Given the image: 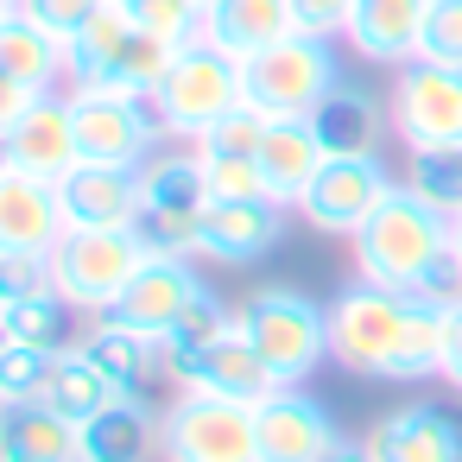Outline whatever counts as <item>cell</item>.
Instances as JSON below:
<instances>
[{
  "instance_id": "obj_1",
  "label": "cell",
  "mask_w": 462,
  "mask_h": 462,
  "mask_svg": "<svg viewBox=\"0 0 462 462\" xmlns=\"http://www.w3.org/2000/svg\"><path fill=\"white\" fill-rule=\"evenodd\" d=\"M329 361L367 380H437L443 374V304L355 273V285L329 298Z\"/></svg>"
},
{
  "instance_id": "obj_2",
  "label": "cell",
  "mask_w": 462,
  "mask_h": 462,
  "mask_svg": "<svg viewBox=\"0 0 462 462\" xmlns=\"http://www.w3.org/2000/svg\"><path fill=\"white\" fill-rule=\"evenodd\" d=\"M443 254H449V216H437L418 190H405V178L386 190V203L355 235V273L393 291H424Z\"/></svg>"
},
{
  "instance_id": "obj_3",
  "label": "cell",
  "mask_w": 462,
  "mask_h": 462,
  "mask_svg": "<svg viewBox=\"0 0 462 462\" xmlns=\"http://www.w3.org/2000/svg\"><path fill=\"white\" fill-rule=\"evenodd\" d=\"M152 247L140 228H64V241L51 247V285L77 317H115L121 298L134 291V279L146 273Z\"/></svg>"
},
{
  "instance_id": "obj_4",
  "label": "cell",
  "mask_w": 462,
  "mask_h": 462,
  "mask_svg": "<svg viewBox=\"0 0 462 462\" xmlns=\"http://www.w3.org/2000/svg\"><path fill=\"white\" fill-rule=\"evenodd\" d=\"M235 323L247 329V342L260 348V361L273 367L279 386H304L329 361V304H317L298 285H260V291H247V304L235 310Z\"/></svg>"
},
{
  "instance_id": "obj_5",
  "label": "cell",
  "mask_w": 462,
  "mask_h": 462,
  "mask_svg": "<svg viewBox=\"0 0 462 462\" xmlns=\"http://www.w3.org/2000/svg\"><path fill=\"white\" fill-rule=\"evenodd\" d=\"M241 102H247V64L228 58V51L209 45V39L184 45V51L171 58L165 83L152 89V115L165 121V140H184V146H197V140H203L222 115H235Z\"/></svg>"
},
{
  "instance_id": "obj_6",
  "label": "cell",
  "mask_w": 462,
  "mask_h": 462,
  "mask_svg": "<svg viewBox=\"0 0 462 462\" xmlns=\"http://www.w3.org/2000/svg\"><path fill=\"white\" fill-rule=\"evenodd\" d=\"M70 115H77V146L83 165H146L165 140V121L152 115V96H127L108 83H70Z\"/></svg>"
},
{
  "instance_id": "obj_7",
  "label": "cell",
  "mask_w": 462,
  "mask_h": 462,
  "mask_svg": "<svg viewBox=\"0 0 462 462\" xmlns=\"http://www.w3.org/2000/svg\"><path fill=\"white\" fill-rule=\"evenodd\" d=\"M159 456L165 462H260L254 405L178 386V399L159 418Z\"/></svg>"
},
{
  "instance_id": "obj_8",
  "label": "cell",
  "mask_w": 462,
  "mask_h": 462,
  "mask_svg": "<svg viewBox=\"0 0 462 462\" xmlns=\"http://www.w3.org/2000/svg\"><path fill=\"white\" fill-rule=\"evenodd\" d=\"M393 140L405 152H456L462 146V70L437 58H411L393 70Z\"/></svg>"
},
{
  "instance_id": "obj_9",
  "label": "cell",
  "mask_w": 462,
  "mask_h": 462,
  "mask_svg": "<svg viewBox=\"0 0 462 462\" xmlns=\"http://www.w3.org/2000/svg\"><path fill=\"white\" fill-rule=\"evenodd\" d=\"M146 203H140V235L152 254H190L197 260V228L209 209V184H203V159L190 152H152L140 165Z\"/></svg>"
},
{
  "instance_id": "obj_10",
  "label": "cell",
  "mask_w": 462,
  "mask_h": 462,
  "mask_svg": "<svg viewBox=\"0 0 462 462\" xmlns=\"http://www.w3.org/2000/svg\"><path fill=\"white\" fill-rule=\"evenodd\" d=\"M336 83H342L336 39L291 32V39L266 45L260 58H247V102H260L266 115H310Z\"/></svg>"
},
{
  "instance_id": "obj_11",
  "label": "cell",
  "mask_w": 462,
  "mask_h": 462,
  "mask_svg": "<svg viewBox=\"0 0 462 462\" xmlns=\"http://www.w3.org/2000/svg\"><path fill=\"white\" fill-rule=\"evenodd\" d=\"M399 184V171L386 165V152H342L317 171V184L304 190L298 216L317 228V235H361L367 216L386 203V190Z\"/></svg>"
},
{
  "instance_id": "obj_12",
  "label": "cell",
  "mask_w": 462,
  "mask_h": 462,
  "mask_svg": "<svg viewBox=\"0 0 462 462\" xmlns=\"http://www.w3.org/2000/svg\"><path fill=\"white\" fill-rule=\"evenodd\" d=\"M254 430H260V462H323L342 443L329 405L304 386H273L254 405Z\"/></svg>"
},
{
  "instance_id": "obj_13",
  "label": "cell",
  "mask_w": 462,
  "mask_h": 462,
  "mask_svg": "<svg viewBox=\"0 0 462 462\" xmlns=\"http://www.w3.org/2000/svg\"><path fill=\"white\" fill-rule=\"evenodd\" d=\"M64 203H58V184L20 171L0 159V254H32V260H51V247L64 241Z\"/></svg>"
},
{
  "instance_id": "obj_14",
  "label": "cell",
  "mask_w": 462,
  "mask_h": 462,
  "mask_svg": "<svg viewBox=\"0 0 462 462\" xmlns=\"http://www.w3.org/2000/svg\"><path fill=\"white\" fill-rule=\"evenodd\" d=\"M374 462H462V418L437 399H411L374 418Z\"/></svg>"
},
{
  "instance_id": "obj_15",
  "label": "cell",
  "mask_w": 462,
  "mask_h": 462,
  "mask_svg": "<svg viewBox=\"0 0 462 462\" xmlns=\"http://www.w3.org/2000/svg\"><path fill=\"white\" fill-rule=\"evenodd\" d=\"M285 203L273 197H241V203H209L203 228H197V260H222V266H247L260 254H273L285 241Z\"/></svg>"
},
{
  "instance_id": "obj_16",
  "label": "cell",
  "mask_w": 462,
  "mask_h": 462,
  "mask_svg": "<svg viewBox=\"0 0 462 462\" xmlns=\"http://www.w3.org/2000/svg\"><path fill=\"white\" fill-rule=\"evenodd\" d=\"M171 380L178 386H190V393H216V399H241V405H260L279 380H273V367L260 361V348L247 342V329L235 323L228 336H216L209 348H197V355H184L178 367H171Z\"/></svg>"
},
{
  "instance_id": "obj_17",
  "label": "cell",
  "mask_w": 462,
  "mask_h": 462,
  "mask_svg": "<svg viewBox=\"0 0 462 462\" xmlns=\"http://www.w3.org/2000/svg\"><path fill=\"white\" fill-rule=\"evenodd\" d=\"M0 159L20 165V171H32V178H45V184H64V178L83 165L70 96H64V89H51V96H45V102L14 127V140H0Z\"/></svg>"
},
{
  "instance_id": "obj_18",
  "label": "cell",
  "mask_w": 462,
  "mask_h": 462,
  "mask_svg": "<svg viewBox=\"0 0 462 462\" xmlns=\"http://www.w3.org/2000/svg\"><path fill=\"white\" fill-rule=\"evenodd\" d=\"M58 203L70 228H140L146 184H140V165H77L58 184Z\"/></svg>"
},
{
  "instance_id": "obj_19",
  "label": "cell",
  "mask_w": 462,
  "mask_h": 462,
  "mask_svg": "<svg viewBox=\"0 0 462 462\" xmlns=\"http://www.w3.org/2000/svg\"><path fill=\"white\" fill-rule=\"evenodd\" d=\"M254 165H260V178H266V197L285 203V209H298L304 190L317 184V171L329 165V152H323L310 115H273V121H266V140H260V152H254Z\"/></svg>"
},
{
  "instance_id": "obj_20",
  "label": "cell",
  "mask_w": 462,
  "mask_h": 462,
  "mask_svg": "<svg viewBox=\"0 0 462 462\" xmlns=\"http://www.w3.org/2000/svg\"><path fill=\"white\" fill-rule=\"evenodd\" d=\"M424 26H430V0H361L355 26H348V51L361 64H411L424 58Z\"/></svg>"
},
{
  "instance_id": "obj_21",
  "label": "cell",
  "mask_w": 462,
  "mask_h": 462,
  "mask_svg": "<svg viewBox=\"0 0 462 462\" xmlns=\"http://www.w3.org/2000/svg\"><path fill=\"white\" fill-rule=\"evenodd\" d=\"M310 127H317V140H323L329 159H342V152H386V140H393L386 102H374V96H367L361 83H348V77L310 108Z\"/></svg>"
},
{
  "instance_id": "obj_22",
  "label": "cell",
  "mask_w": 462,
  "mask_h": 462,
  "mask_svg": "<svg viewBox=\"0 0 462 462\" xmlns=\"http://www.w3.org/2000/svg\"><path fill=\"white\" fill-rule=\"evenodd\" d=\"M203 291V279H197V266H190V254H152L146 260V273L134 279V291L121 298V323H134V329H146V336H165L184 310H190V298Z\"/></svg>"
},
{
  "instance_id": "obj_23",
  "label": "cell",
  "mask_w": 462,
  "mask_h": 462,
  "mask_svg": "<svg viewBox=\"0 0 462 462\" xmlns=\"http://www.w3.org/2000/svg\"><path fill=\"white\" fill-rule=\"evenodd\" d=\"M77 342L96 355V367H102L127 399H140L152 380H165V348H159V336H146V329H134V323H121V317H96Z\"/></svg>"
},
{
  "instance_id": "obj_24",
  "label": "cell",
  "mask_w": 462,
  "mask_h": 462,
  "mask_svg": "<svg viewBox=\"0 0 462 462\" xmlns=\"http://www.w3.org/2000/svg\"><path fill=\"white\" fill-rule=\"evenodd\" d=\"M159 418L146 399H115L102 418L77 424V462H152L159 456Z\"/></svg>"
},
{
  "instance_id": "obj_25",
  "label": "cell",
  "mask_w": 462,
  "mask_h": 462,
  "mask_svg": "<svg viewBox=\"0 0 462 462\" xmlns=\"http://www.w3.org/2000/svg\"><path fill=\"white\" fill-rule=\"evenodd\" d=\"M0 70L7 77H20V83H32V89H70V45L58 39V32H45L32 14H7L0 20Z\"/></svg>"
},
{
  "instance_id": "obj_26",
  "label": "cell",
  "mask_w": 462,
  "mask_h": 462,
  "mask_svg": "<svg viewBox=\"0 0 462 462\" xmlns=\"http://www.w3.org/2000/svg\"><path fill=\"white\" fill-rule=\"evenodd\" d=\"M298 32V20H291V0H222V7L203 20V39L209 45H222L228 58H260L266 45H279V39H291Z\"/></svg>"
},
{
  "instance_id": "obj_27",
  "label": "cell",
  "mask_w": 462,
  "mask_h": 462,
  "mask_svg": "<svg viewBox=\"0 0 462 462\" xmlns=\"http://www.w3.org/2000/svg\"><path fill=\"white\" fill-rule=\"evenodd\" d=\"M0 456L7 462H77V424L39 405H0Z\"/></svg>"
},
{
  "instance_id": "obj_28",
  "label": "cell",
  "mask_w": 462,
  "mask_h": 462,
  "mask_svg": "<svg viewBox=\"0 0 462 462\" xmlns=\"http://www.w3.org/2000/svg\"><path fill=\"white\" fill-rule=\"evenodd\" d=\"M115 399H127V393L96 367V355H89L83 342H64V348H58V361H51L45 405H51V411H64L70 424H89V418H102Z\"/></svg>"
},
{
  "instance_id": "obj_29",
  "label": "cell",
  "mask_w": 462,
  "mask_h": 462,
  "mask_svg": "<svg viewBox=\"0 0 462 462\" xmlns=\"http://www.w3.org/2000/svg\"><path fill=\"white\" fill-rule=\"evenodd\" d=\"M127 39H134V14L121 7V0H108V7L70 39V83H102Z\"/></svg>"
},
{
  "instance_id": "obj_30",
  "label": "cell",
  "mask_w": 462,
  "mask_h": 462,
  "mask_svg": "<svg viewBox=\"0 0 462 462\" xmlns=\"http://www.w3.org/2000/svg\"><path fill=\"white\" fill-rule=\"evenodd\" d=\"M228 329H235V310H228V304H222V298L203 285V291L190 298V310H184V317H178V323L159 336V348H165V380H171V367H178L184 355L209 348V342H216V336H228Z\"/></svg>"
},
{
  "instance_id": "obj_31",
  "label": "cell",
  "mask_w": 462,
  "mask_h": 462,
  "mask_svg": "<svg viewBox=\"0 0 462 462\" xmlns=\"http://www.w3.org/2000/svg\"><path fill=\"white\" fill-rule=\"evenodd\" d=\"M70 304L58 298V285H39L26 298L7 304V342H39V348H64V329H70Z\"/></svg>"
},
{
  "instance_id": "obj_32",
  "label": "cell",
  "mask_w": 462,
  "mask_h": 462,
  "mask_svg": "<svg viewBox=\"0 0 462 462\" xmlns=\"http://www.w3.org/2000/svg\"><path fill=\"white\" fill-rule=\"evenodd\" d=\"M405 190H418L437 216H462V146L456 152H405Z\"/></svg>"
},
{
  "instance_id": "obj_33",
  "label": "cell",
  "mask_w": 462,
  "mask_h": 462,
  "mask_svg": "<svg viewBox=\"0 0 462 462\" xmlns=\"http://www.w3.org/2000/svg\"><path fill=\"white\" fill-rule=\"evenodd\" d=\"M51 361H58V348L0 342V405H39L51 386Z\"/></svg>"
},
{
  "instance_id": "obj_34",
  "label": "cell",
  "mask_w": 462,
  "mask_h": 462,
  "mask_svg": "<svg viewBox=\"0 0 462 462\" xmlns=\"http://www.w3.org/2000/svg\"><path fill=\"white\" fill-rule=\"evenodd\" d=\"M266 108L260 102H241L235 115H222L203 140H197V152H216V159H254L260 152V140H266Z\"/></svg>"
},
{
  "instance_id": "obj_35",
  "label": "cell",
  "mask_w": 462,
  "mask_h": 462,
  "mask_svg": "<svg viewBox=\"0 0 462 462\" xmlns=\"http://www.w3.org/2000/svg\"><path fill=\"white\" fill-rule=\"evenodd\" d=\"M127 14H134L152 39H165V45H178V51L203 39V14L190 7V0H140V7H127Z\"/></svg>"
},
{
  "instance_id": "obj_36",
  "label": "cell",
  "mask_w": 462,
  "mask_h": 462,
  "mask_svg": "<svg viewBox=\"0 0 462 462\" xmlns=\"http://www.w3.org/2000/svg\"><path fill=\"white\" fill-rule=\"evenodd\" d=\"M203 159V184H209V203H241V197H266V178L254 159H216V152H197Z\"/></svg>"
},
{
  "instance_id": "obj_37",
  "label": "cell",
  "mask_w": 462,
  "mask_h": 462,
  "mask_svg": "<svg viewBox=\"0 0 462 462\" xmlns=\"http://www.w3.org/2000/svg\"><path fill=\"white\" fill-rule=\"evenodd\" d=\"M102 7H108V0H20V14H32V20H39L45 32H58L64 45H70Z\"/></svg>"
},
{
  "instance_id": "obj_38",
  "label": "cell",
  "mask_w": 462,
  "mask_h": 462,
  "mask_svg": "<svg viewBox=\"0 0 462 462\" xmlns=\"http://www.w3.org/2000/svg\"><path fill=\"white\" fill-rule=\"evenodd\" d=\"M355 7H361V0H291V20H298V32L342 45L348 26H355Z\"/></svg>"
},
{
  "instance_id": "obj_39",
  "label": "cell",
  "mask_w": 462,
  "mask_h": 462,
  "mask_svg": "<svg viewBox=\"0 0 462 462\" xmlns=\"http://www.w3.org/2000/svg\"><path fill=\"white\" fill-rule=\"evenodd\" d=\"M424 58L462 70V0H430V26H424Z\"/></svg>"
},
{
  "instance_id": "obj_40",
  "label": "cell",
  "mask_w": 462,
  "mask_h": 462,
  "mask_svg": "<svg viewBox=\"0 0 462 462\" xmlns=\"http://www.w3.org/2000/svg\"><path fill=\"white\" fill-rule=\"evenodd\" d=\"M39 102H45V89H32V83H20V77L0 70V140H14V127H20Z\"/></svg>"
},
{
  "instance_id": "obj_41",
  "label": "cell",
  "mask_w": 462,
  "mask_h": 462,
  "mask_svg": "<svg viewBox=\"0 0 462 462\" xmlns=\"http://www.w3.org/2000/svg\"><path fill=\"white\" fill-rule=\"evenodd\" d=\"M437 380H449V386L462 393V298L443 304V374H437Z\"/></svg>"
},
{
  "instance_id": "obj_42",
  "label": "cell",
  "mask_w": 462,
  "mask_h": 462,
  "mask_svg": "<svg viewBox=\"0 0 462 462\" xmlns=\"http://www.w3.org/2000/svg\"><path fill=\"white\" fill-rule=\"evenodd\" d=\"M323 462H374V449H367V437H342Z\"/></svg>"
},
{
  "instance_id": "obj_43",
  "label": "cell",
  "mask_w": 462,
  "mask_h": 462,
  "mask_svg": "<svg viewBox=\"0 0 462 462\" xmlns=\"http://www.w3.org/2000/svg\"><path fill=\"white\" fill-rule=\"evenodd\" d=\"M449 254H456V266H462V216L449 222Z\"/></svg>"
},
{
  "instance_id": "obj_44",
  "label": "cell",
  "mask_w": 462,
  "mask_h": 462,
  "mask_svg": "<svg viewBox=\"0 0 462 462\" xmlns=\"http://www.w3.org/2000/svg\"><path fill=\"white\" fill-rule=\"evenodd\" d=\"M190 7H197V14H203V20H209V14H216V7H222V0H190Z\"/></svg>"
},
{
  "instance_id": "obj_45",
  "label": "cell",
  "mask_w": 462,
  "mask_h": 462,
  "mask_svg": "<svg viewBox=\"0 0 462 462\" xmlns=\"http://www.w3.org/2000/svg\"><path fill=\"white\" fill-rule=\"evenodd\" d=\"M0 342H7V298H0Z\"/></svg>"
},
{
  "instance_id": "obj_46",
  "label": "cell",
  "mask_w": 462,
  "mask_h": 462,
  "mask_svg": "<svg viewBox=\"0 0 462 462\" xmlns=\"http://www.w3.org/2000/svg\"><path fill=\"white\" fill-rule=\"evenodd\" d=\"M14 7H20V0H0V20H7V14H14Z\"/></svg>"
},
{
  "instance_id": "obj_47",
  "label": "cell",
  "mask_w": 462,
  "mask_h": 462,
  "mask_svg": "<svg viewBox=\"0 0 462 462\" xmlns=\"http://www.w3.org/2000/svg\"><path fill=\"white\" fill-rule=\"evenodd\" d=\"M121 7H140V0H121Z\"/></svg>"
}]
</instances>
